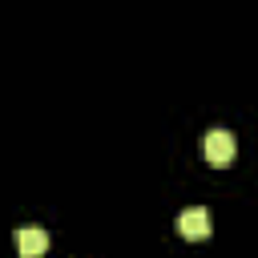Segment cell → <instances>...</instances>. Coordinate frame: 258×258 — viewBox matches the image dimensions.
Instances as JSON below:
<instances>
[{
	"label": "cell",
	"instance_id": "3957f363",
	"mask_svg": "<svg viewBox=\"0 0 258 258\" xmlns=\"http://www.w3.org/2000/svg\"><path fill=\"white\" fill-rule=\"evenodd\" d=\"M16 250H20V258H40L48 250V234L40 226H20L16 230Z\"/></svg>",
	"mask_w": 258,
	"mask_h": 258
},
{
	"label": "cell",
	"instance_id": "6da1fadb",
	"mask_svg": "<svg viewBox=\"0 0 258 258\" xmlns=\"http://www.w3.org/2000/svg\"><path fill=\"white\" fill-rule=\"evenodd\" d=\"M202 149H206V161H210V165L226 169V165L234 161V153H238V141H234V133H230V129H210Z\"/></svg>",
	"mask_w": 258,
	"mask_h": 258
},
{
	"label": "cell",
	"instance_id": "7a4b0ae2",
	"mask_svg": "<svg viewBox=\"0 0 258 258\" xmlns=\"http://www.w3.org/2000/svg\"><path fill=\"white\" fill-rule=\"evenodd\" d=\"M177 230H181V238H189V242H202V238H210V210H206V206L181 210V218H177Z\"/></svg>",
	"mask_w": 258,
	"mask_h": 258
}]
</instances>
